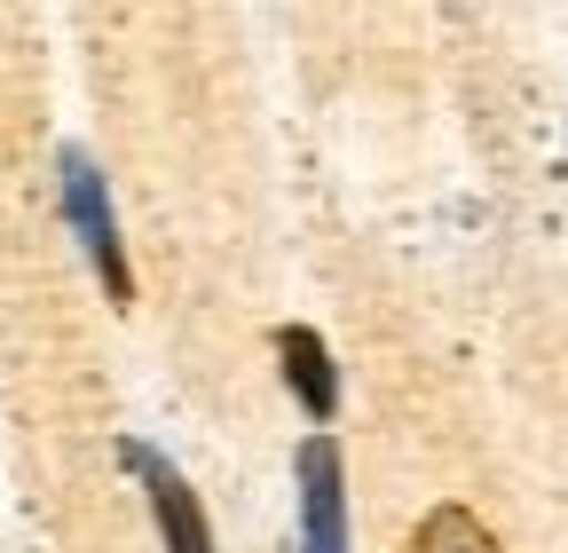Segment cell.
<instances>
[{"label":"cell","instance_id":"3957f363","mask_svg":"<svg viewBox=\"0 0 568 553\" xmlns=\"http://www.w3.org/2000/svg\"><path fill=\"white\" fill-rule=\"evenodd\" d=\"M293 482H301V553H355L347 530V459L332 435H308L293 451Z\"/></svg>","mask_w":568,"mask_h":553},{"label":"cell","instance_id":"7a4b0ae2","mask_svg":"<svg viewBox=\"0 0 568 553\" xmlns=\"http://www.w3.org/2000/svg\"><path fill=\"white\" fill-rule=\"evenodd\" d=\"M119 466L142 482V499H151V522H159V545L166 553H222L213 545V522H205V506H197V491L182 482V466L174 459H159L151 443H119Z\"/></svg>","mask_w":568,"mask_h":553},{"label":"cell","instance_id":"5b68a950","mask_svg":"<svg viewBox=\"0 0 568 553\" xmlns=\"http://www.w3.org/2000/svg\"><path fill=\"white\" fill-rule=\"evenodd\" d=\"M410 553H506L497 545V530L474 514V506H426L418 514V530H410Z\"/></svg>","mask_w":568,"mask_h":553},{"label":"cell","instance_id":"277c9868","mask_svg":"<svg viewBox=\"0 0 568 553\" xmlns=\"http://www.w3.org/2000/svg\"><path fill=\"white\" fill-rule=\"evenodd\" d=\"M276 364H284V388L301 395V411L324 428L332 411H339V364H332V349H324V332H308V324H276Z\"/></svg>","mask_w":568,"mask_h":553},{"label":"cell","instance_id":"6da1fadb","mask_svg":"<svg viewBox=\"0 0 568 553\" xmlns=\"http://www.w3.org/2000/svg\"><path fill=\"white\" fill-rule=\"evenodd\" d=\"M55 190H63V222H71V238H80L88 269L103 276V301L111 309H134V269H126V245H119V214H111L103 167L80 143H63L55 151Z\"/></svg>","mask_w":568,"mask_h":553}]
</instances>
